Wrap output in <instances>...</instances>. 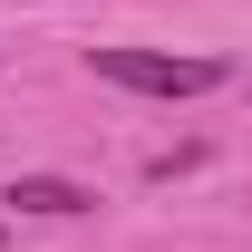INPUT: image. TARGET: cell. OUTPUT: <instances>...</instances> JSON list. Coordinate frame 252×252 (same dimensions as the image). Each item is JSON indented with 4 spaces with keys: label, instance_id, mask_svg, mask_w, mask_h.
<instances>
[{
    "label": "cell",
    "instance_id": "1",
    "mask_svg": "<svg viewBox=\"0 0 252 252\" xmlns=\"http://www.w3.org/2000/svg\"><path fill=\"white\" fill-rule=\"evenodd\" d=\"M88 68L107 88H136V97H204V88H223V59H165V49H88Z\"/></svg>",
    "mask_w": 252,
    "mask_h": 252
},
{
    "label": "cell",
    "instance_id": "2",
    "mask_svg": "<svg viewBox=\"0 0 252 252\" xmlns=\"http://www.w3.org/2000/svg\"><path fill=\"white\" fill-rule=\"evenodd\" d=\"M10 214H49V223H68V214H88L97 194L88 185H68V175H10V194H0Z\"/></svg>",
    "mask_w": 252,
    "mask_h": 252
}]
</instances>
